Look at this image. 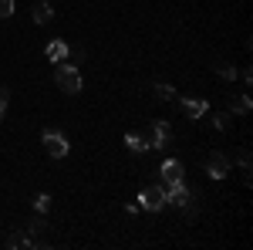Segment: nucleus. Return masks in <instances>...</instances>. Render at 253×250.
Returning a JSON list of instances; mask_svg holds the SVG:
<instances>
[{
  "label": "nucleus",
  "instance_id": "1",
  "mask_svg": "<svg viewBox=\"0 0 253 250\" xmlns=\"http://www.w3.org/2000/svg\"><path fill=\"white\" fill-rule=\"evenodd\" d=\"M54 81H58L61 92H68V95H78V92H81V75L75 71V64H61V61H58Z\"/></svg>",
  "mask_w": 253,
  "mask_h": 250
},
{
  "label": "nucleus",
  "instance_id": "2",
  "mask_svg": "<svg viewBox=\"0 0 253 250\" xmlns=\"http://www.w3.org/2000/svg\"><path fill=\"white\" fill-rule=\"evenodd\" d=\"M41 146H44V152L51 155V159H64V155H68V139H64L58 129H44Z\"/></svg>",
  "mask_w": 253,
  "mask_h": 250
},
{
  "label": "nucleus",
  "instance_id": "3",
  "mask_svg": "<svg viewBox=\"0 0 253 250\" xmlns=\"http://www.w3.org/2000/svg\"><path fill=\"white\" fill-rule=\"evenodd\" d=\"M138 206L142 210H162L166 206V190L162 186H142V193H138Z\"/></svg>",
  "mask_w": 253,
  "mask_h": 250
},
{
  "label": "nucleus",
  "instance_id": "4",
  "mask_svg": "<svg viewBox=\"0 0 253 250\" xmlns=\"http://www.w3.org/2000/svg\"><path fill=\"white\" fill-rule=\"evenodd\" d=\"M149 149H169V142H172V129H169V122H152V129H149Z\"/></svg>",
  "mask_w": 253,
  "mask_h": 250
},
{
  "label": "nucleus",
  "instance_id": "5",
  "mask_svg": "<svg viewBox=\"0 0 253 250\" xmlns=\"http://www.w3.org/2000/svg\"><path fill=\"white\" fill-rule=\"evenodd\" d=\"M230 169H233V162H230L223 152H210V155H206V173L213 176V179H223Z\"/></svg>",
  "mask_w": 253,
  "mask_h": 250
},
{
  "label": "nucleus",
  "instance_id": "6",
  "mask_svg": "<svg viewBox=\"0 0 253 250\" xmlns=\"http://www.w3.org/2000/svg\"><path fill=\"white\" fill-rule=\"evenodd\" d=\"M182 173H186V169H182V162H179V159H166V162H162V183H166V186L182 183Z\"/></svg>",
  "mask_w": 253,
  "mask_h": 250
},
{
  "label": "nucleus",
  "instance_id": "7",
  "mask_svg": "<svg viewBox=\"0 0 253 250\" xmlns=\"http://www.w3.org/2000/svg\"><path fill=\"white\" fill-rule=\"evenodd\" d=\"M189 200H193V193H189L186 183H175V186H169V193H166V203H172V206H189Z\"/></svg>",
  "mask_w": 253,
  "mask_h": 250
},
{
  "label": "nucleus",
  "instance_id": "8",
  "mask_svg": "<svg viewBox=\"0 0 253 250\" xmlns=\"http://www.w3.org/2000/svg\"><path fill=\"white\" fill-rule=\"evenodd\" d=\"M179 105H182L186 118H203L206 115V101H199V98H182Z\"/></svg>",
  "mask_w": 253,
  "mask_h": 250
},
{
  "label": "nucleus",
  "instance_id": "9",
  "mask_svg": "<svg viewBox=\"0 0 253 250\" xmlns=\"http://www.w3.org/2000/svg\"><path fill=\"white\" fill-rule=\"evenodd\" d=\"M64 58H68V44H64V41H51V44H47V61L58 64V61H64Z\"/></svg>",
  "mask_w": 253,
  "mask_h": 250
},
{
  "label": "nucleus",
  "instance_id": "10",
  "mask_svg": "<svg viewBox=\"0 0 253 250\" xmlns=\"http://www.w3.org/2000/svg\"><path fill=\"white\" fill-rule=\"evenodd\" d=\"M125 146H128L132 152H145V149H149V139H145V135L128 132V135H125Z\"/></svg>",
  "mask_w": 253,
  "mask_h": 250
},
{
  "label": "nucleus",
  "instance_id": "11",
  "mask_svg": "<svg viewBox=\"0 0 253 250\" xmlns=\"http://www.w3.org/2000/svg\"><path fill=\"white\" fill-rule=\"evenodd\" d=\"M152 92H156V98H162V101H172V98H175V88H172V85H166V81H156Z\"/></svg>",
  "mask_w": 253,
  "mask_h": 250
},
{
  "label": "nucleus",
  "instance_id": "12",
  "mask_svg": "<svg viewBox=\"0 0 253 250\" xmlns=\"http://www.w3.org/2000/svg\"><path fill=\"white\" fill-rule=\"evenodd\" d=\"M230 108H233L236 115H247V112H250V108H253L250 95H236V98H233V105H230Z\"/></svg>",
  "mask_w": 253,
  "mask_h": 250
},
{
  "label": "nucleus",
  "instance_id": "13",
  "mask_svg": "<svg viewBox=\"0 0 253 250\" xmlns=\"http://www.w3.org/2000/svg\"><path fill=\"white\" fill-rule=\"evenodd\" d=\"M51 17H54L51 3H38V7H34V20H38V24H47Z\"/></svg>",
  "mask_w": 253,
  "mask_h": 250
},
{
  "label": "nucleus",
  "instance_id": "14",
  "mask_svg": "<svg viewBox=\"0 0 253 250\" xmlns=\"http://www.w3.org/2000/svg\"><path fill=\"white\" fill-rule=\"evenodd\" d=\"M216 71H219V78H226V81H233V78H236V68H233V64H226V61H219Z\"/></svg>",
  "mask_w": 253,
  "mask_h": 250
},
{
  "label": "nucleus",
  "instance_id": "15",
  "mask_svg": "<svg viewBox=\"0 0 253 250\" xmlns=\"http://www.w3.org/2000/svg\"><path fill=\"white\" fill-rule=\"evenodd\" d=\"M34 210H38V213H47V210H51V196H47V193L34 196Z\"/></svg>",
  "mask_w": 253,
  "mask_h": 250
},
{
  "label": "nucleus",
  "instance_id": "16",
  "mask_svg": "<svg viewBox=\"0 0 253 250\" xmlns=\"http://www.w3.org/2000/svg\"><path fill=\"white\" fill-rule=\"evenodd\" d=\"M7 244H10V247H34V240H31V237H24V233H14Z\"/></svg>",
  "mask_w": 253,
  "mask_h": 250
},
{
  "label": "nucleus",
  "instance_id": "17",
  "mask_svg": "<svg viewBox=\"0 0 253 250\" xmlns=\"http://www.w3.org/2000/svg\"><path fill=\"white\" fill-rule=\"evenodd\" d=\"M213 125L219 129V132H226V129H230V112H219V115L213 118Z\"/></svg>",
  "mask_w": 253,
  "mask_h": 250
},
{
  "label": "nucleus",
  "instance_id": "18",
  "mask_svg": "<svg viewBox=\"0 0 253 250\" xmlns=\"http://www.w3.org/2000/svg\"><path fill=\"white\" fill-rule=\"evenodd\" d=\"M14 14V0H0V17H10Z\"/></svg>",
  "mask_w": 253,
  "mask_h": 250
},
{
  "label": "nucleus",
  "instance_id": "19",
  "mask_svg": "<svg viewBox=\"0 0 253 250\" xmlns=\"http://www.w3.org/2000/svg\"><path fill=\"white\" fill-rule=\"evenodd\" d=\"M27 230H31L34 237H38V233L44 230V220H41V216H38V220H31V223H27Z\"/></svg>",
  "mask_w": 253,
  "mask_h": 250
},
{
  "label": "nucleus",
  "instance_id": "20",
  "mask_svg": "<svg viewBox=\"0 0 253 250\" xmlns=\"http://www.w3.org/2000/svg\"><path fill=\"white\" fill-rule=\"evenodd\" d=\"M7 98H10L7 88H0V118H3V112H7Z\"/></svg>",
  "mask_w": 253,
  "mask_h": 250
}]
</instances>
